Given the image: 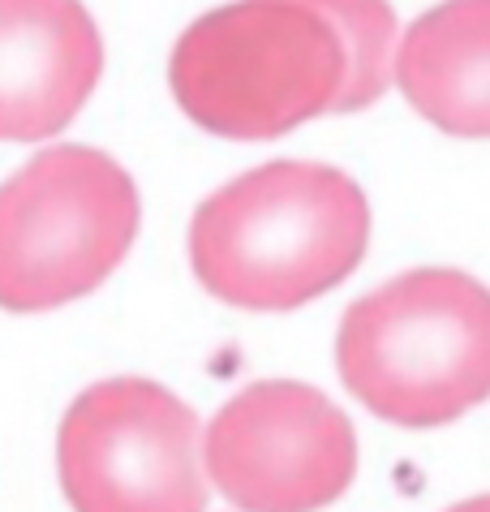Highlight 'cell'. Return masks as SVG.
<instances>
[{"mask_svg": "<svg viewBox=\"0 0 490 512\" xmlns=\"http://www.w3.org/2000/svg\"><path fill=\"white\" fill-rule=\"evenodd\" d=\"M392 78L430 125L490 138V0H443L396 39Z\"/></svg>", "mask_w": 490, "mask_h": 512, "instance_id": "cell-8", "label": "cell"}, {"mask_svg": "<svg viewBox=\"0 0 490 512\" xmlns=\"http://www.w3.org/2000/svg\"><path fill=\"white\" fill-rule=\"evenodd\" d=\"M203 465L245 512H319L353 487L357 431L319 388L267 379L211 418Z\"/></svg>", "mask_w": 490, "mask_h": 512, "instance_id": "cell-6", "label": "cell"}, {"mask_svg": "<svg viewBox=\"0 0 490 512\" xmlns=\"http://www.w3.org/2000/svg\"><path fill=\"white\" fill-rule=\"evenodd\" d=\"M323 13L344 48V87L331 112H362L387 91L396 61V13L387 0H301Z\"/></svg>", "mask_w": 490, "mask_h": 512, "instance_id": "cell-9", "label": "cell"}, {"mask_svg": "<svg viewBox=\"0 0 490 512\" xmlns=\"http://www.w3.org/2000/svg\"><path fill=\"white\" fill-rule=\"evenodd\" d=\"M370 207L331 164L280 160L215 190L190 224V263L211 297L241 310H297L362 263Z\"/></svg>", "mask_w": 490, "mask_h": 512, "instance_id": "cell-1", "label": "cell"}, {"mask_svg": "<svg viewBox=\"0 0 490 512\" xmlns=\"http://www.w3.org/2000/svg\"><path fill=\"white\" fill-rule=\"evenodd\" d=\"M134 177L95 147H48L0 186V306L56 310L99 289L138 237Z\"/></svg>", "mask_w": 490, "mask_h": 512, "instance_id": "cell-4", "label": "cell"}, {"mask_svg": "<svg viewBox=\"0 0 490 512\" xmlns=\"http://www.w3.org/2000/svg\"><path fill=\"white\" fill-rule=\"evenodd\" d=\"M104 74L82 0H0V142L61 134Z\"/></svg>", "mask_w": 490, "mask_h": 512, "instance_id": "cell-7", "label": "cell"}, {"mask_svg": "<svg viewBox=\"0 0 490 512\" xmlns=\"http://www.w3.org/2000/svg\"><path fill=\"white\" fill-rule=\"evenodd\" d=\"M74 512H203V431L194 409L151 379L86 388L56 435Z\"/></svg>", "mask_w": 490, "mask_h": 512, "instance_id": "cell-5", "label": "cell"}, {"mask_svg": "<svg viewBox=\"0 0 490 512\" xmlns=\"http://www.w3.org/2000/svg\"><path fill=\"white\" fill-rule=\"evenodd\" d=\"M168 82L194 125L263 142L336 108L344 48L301 0H233L177 39Z\"/></svg>", "mask_w": 490, "mask_h": 512, "instance_id": "cell-3", "label": "cell"}, {"mask_svg": "<svg viewBox=\"0 0 490 512\" xmlns=\"http://www.w3.org/2000/svg\"><path fill=\"white\" fill-rule=\"evenodd\" d=\"M448 512H490V495H478V500H465V504H456Z\"/></svg>", "mask_w": 490, "mask_h": 512, "instance_id": "cell-10", "label": "cell"}, {"mask_svg": "<svg viewBox=\"0 0 490 512\" xmlns=\"http://www.w3.org/2000/svg\"><path fill=\"white\" fill-rule=\"evenodd\" d=\"M336 366L387 422H456L490 396V289L452 267L387 280L340 319Z\"/></svg>", "mask_w": 490, "mask_h": 512, "instance_id": "cell-2", "label": "cell"}]
</instances>
